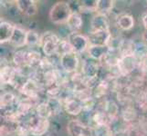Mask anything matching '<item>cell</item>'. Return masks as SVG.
Here are the masks:
<instances>
[{"mask_svg":"<svg viewBox=\"0 0 147 136\" xmlns=\"http://www.w3.org/2000/svg\"><path fill=\"white\" fill-rule=\"evenodd\" d=\"M73 13L71 7L68 2L59 1L53 5L49 13V17L53 24L62 25L67 24L69 18Z\"/></svg>","mask_w":147,"mask_h":136,"instance_id":"obj_1","label":"cell"},{"mask_svg":"<svg viewBox=\"0 0 147 136\" xmlns=\"http://www.w3.org/2000/svg\"><path fill=\"white\" fill-rule=\"evenodd\" d=\"M60 41L61 40L59 39V37L53 32H45L40 37V46L43 50V53L47 56L58 54Z\"/></svg>","mask_w":147,"mask_h":136,"instance_id":"obj_2","label":"cell"},{"mask_svg":"<svg viewBox=\"0 0 147 136\" xmlns=\"http://www.w3.org/2000/svg\"><path fill=\"white\" fill-rule=\"evenodd\" d=\"M27 125L29 129L30 134L33 136H42L48 132L49 128V122L48 119L40 118L35 114L30 117Z\"/></svg>","mask_w":147,"mask_h":136,"instance_id":"obj_3","label":"cell"},{"mask_svg":"<svg viewBox=\"0 0 147 136\" xmlns=\"http://www.w3.org/2000/svg\"><path fill=\"white\" fill-rule=\"evenodd\" d=\"M68 41L76 54H82L89 49V39L84 34L80 33H70L68 36Z\"/></svg>","mask_w":147,"mask_h":136,"instance_id":"obj_4","label":"cell"},{"mask_svg":"<svg viewBox=\"0 0 147 136\" xmlns=\"http://www.w3.org/2000/svg\"><path fill=\"white\" fill-rule=\"evenodd\" d=\"M67 132L69 136H92L93 131L88 125L79 120H70L67 124Z\"/></svg>","mask_w":147,"mask_h":136,"instance_id":"obj_5","label":"cell"},{"mask_svg":"<svg viewBox=\"0 0 147 136\" xmlns=\"http://www.w3.org/2000/svg\"><path fill=\"white\" fill-rule=\"evenodd\" d=\"M59 64L61 68L66 73L71 74L77 71V69L79 67L80 60L77 54L75 52H71L60 55Z\"/></svg>","mask_w":147,"mask_h":136,"instance_id":"obj_6","label":"cell"},{"mask_svg":"<svg viewBox=\"0 0 147 136\" xmlns=\"http://www.w3.org/2000/svg\"><path fill=\"white\" fill-rule=\"evenodd\" d=\"M135 64L136 56L134 54H124L120 56L117 63V67L121 74L126 75L134 69Z\"/></svg>","mask_w":147,"mask_h":136,"instance_id":"obj_7","label":"cell"},{"mask_svg":"<svg viewBox=\"0 0 147 136\" xmlns=\"http://www.w3.org/2000/svg\"><path fill=\"white\" fill-rule=\"evenodd\" d=\"M90 31H110V21L106 15L97 13L90 22Z\"/></svg>","mask_w":147,"mask_h":136,"instance_id":"obj_8","label":"cell"},{"mask_svg":"<svg viewBox=\"0 0 147 136\" xmlns=\"http://www.w3.org/2000/svg\"><path fill=\"white\" fill-rule=\"evenodd\" d=\"M27 34L28 31H26L24 28L16 26L13 33V36L9 41V44L14 47H23L24 45H27Z\"/></svg>","mask_w":147,"mask_h":136,"instance_id":"obj_9","label":"cell"},{"mask_svg":"<svg viewBox=\"0 0 147 136\" xmlns=\"http://www.w3.org/2000/svg\"><path fill=\"white\" fill-rule=\"evenodd\" d=\"M16 5L19 11L26 16L31 17L38 13L37 4L33 0H18Z\"/></svg>","mask_w":147,"mask_h":136,"instance_id":"obj_10","label":"cell"},{"mask_svg":"<svg viewBox=\"0 0 147 136\" xmlns=\"http://www.w3.org/2000/svg\"><path fill=\"white\" fill-rule=\"evenodd\" d=\"M64 108L66 112L71 115H78L84 109L82 102L78 98H68L64 103Z\"/></svg>","mask_w":147,"mask_h":136,"instance_id":"obj_11","label":"cell"},{"mask_svg":"<svg viewBox=\"0 0 147 136\" xmlns=\"http://www.w3.org/2000/svg\"><path fill=\"white\" fill-rule=\"evenodd\" d=\"M110 50L111 48L108 45H90L88 54L93 60H101L109 54Z\"/></svg>","mask_w":147,"mask_h":136,"instance_id":"obj_12","label":"cell"},{"mask_svg":"<svg viewBox=\"0 0 147 136\" xmlns=\"http://www.w3.org/2000/svg\"><path fill=\"white\" fill-rule=\"evenodd\" d=\"M38 84L33 79H28L27 82L22 85V93L29 99L36 98L38 94Z\"/></svg>","mask_w":147,"mask_h":136,"instance_id":"obj_13","label":"cell"},{"mask_svg":"<svg viewBox=\"0 0 147 136\" xmlns=\"http://www.w3.org/2000/svg\"><path fill=\"white\" fill-rule=\"evenodd\" d=\"M15 27L11 23L7 22V21H2L0 24V43L5 44V43H9L10 39H11Z\"/></svg>","mask_w":147,"mask_h":136,"instance_id":"obj_14","label":"cell"},{"mask_svg":"<svg viewBox=\"0 0 147 136\" xmlns=\"http://www.w3.org/2000/svg\"><path fill=\"white\" fill-rule=\"evenodd\" d=\"M17 76V72L13 67L6 65L1 68V84H12Z\"/></svg>","mask_w":147,"mask_h":136,"instance_id":"obj_15","label":"cell"},{"mask_svg":"<svg viewBox=\"0 0 147 136\" xmlns=\"http://www.w3.org/2000/svg\"><path fill=\"white\" fill-rule=\"evenodd\" d=\"M117 26L123 31H128L134 27V19L129 14H123L117 18Z\"/></svg>","mask_w":147,"mask_h":136,"instance_id":"obj_16","label":"cell"},{"mask_svg":"<svg viewBox=\"0 0 147 136\" xmlns=\"http://www.w3.org/2000/svg\"><path fill=\"white\" fill-rule=\"evenodd\" d=\"M82 16L78 13V12H74L71 14V16L69 18L68 22H67V26L71 30L72 33H77V31L82 27Z\"/></svg>","mask_w":147,"mask_h":136,"instance_id":"obj_17","label":"cell"},{"mask_svg":"<svg viewBox=\"0 0 147 136\" xmlns=\"http://www.w3.org/2000/svg\"><path fill=\"white\" fill-rule=\"evenodd\" d=\"M98 64L95 61H89L86 62L82 67L83 74L87 78L92 79L94 78L98 73Z\"/></svg>","mask_w":147,"mask_h":136,"instance_id":"obj_18","label":"cell"},{"mask_svg":"<svg viewBox=\"0 0 147 136\" xmlns=\"http://www.w3.org/2000/svg\"><path fill=\"white\" fill-rule=\"evenodd\" d=\"M53 114L52 110L50 108L48 102H44L37 105L36 107V115H38L40 118L49 119V116Z\"/></svg>","mask_w":147,"mask_h":136,"instance_id":"obj_19","label":"cell"},{"mask_svg":"<svg viewBox=\"0 0 147 136\" xmlns=\"http://www.w3.org/2000/svg\"><path fill=\"white\" fill-rule=\"evenodd\" d=\"M114 1L111 0H98V7H97V13L102 14L107 16L113 8Z\"/></svg>","mask_w":147,"mask_h":136,"instance_id":"obj_20","label":"cell"},{"mask_svg":"<svg viewBox=\"0 0 147 136\" xmlns=\"http://www.w3.org/2000/svg\"><path fill=\"white\" fill-rule=\"evenodd\" d=\"M28 52L20 50L15 53L13 56V62L18 67H24L28 65V58H27Z\"/></svg>","mask_w":147,"mask_h":136,"instance_id":"obj_21","label":"cell"},{"mask_svg":"<svg viewBox=\"0 0 147 136\" xmlns=\"http://www.w3.org/2000/svg\"><path fill=\"white\" fill-rule=\"evenodd\" d=\"M28 58V66L35 67V66H40L42 62V57L38 52L36 51H29L27 54Z\"/></svg>","mask_w":147,"mask_h":136,"instance_id":"obj_22","label":"cell"},{"mask_svg":"<svg viewBox=\"0 0 147 136\" xmlns=\"http://www.w3.org/2000/svg\"><path fill=\"white\" fill-rule=\"evenodd\" d=\"M79 8L80 11H96L97 12L98 0H84L79 1Z\"/></svg>","mask_w":147,"mask_h":136,"instance_id":"obj_23","label":"cell"},{"mask_svg":"<svg viewBox=\"0 0 147 136\" xmlns=\"http://www.w3.org/2000/svg\"><path fill=\"white\" fill-rule=\"evenodd\" d=\"M31 108H32V103L30 102L29 99L22 100L21 102L18 103L16 112L20 116H23V115H26L27 113H28V112L31 110Z\"/></svg>","mask_w":147,"mask_h":136,"instance_id":"obj_24","label":"cell"},{"mask_svg":"<svg viewBox=\"0 0 147 136\" xmlns=\"http://www.w3.org/2000/svg\"><path fill=\"white\" fill-rule=\"evenodd\" d=\"M40 37L41 36L35 32L30 30L28 31L27 34V45L28 46H35V45H40Z\"/></svg>","mask_w":147,"mask_h":136,"instance_id":"obj_25","label":"cell"},{"mask_svg":"<svg viewBox=\"0 0 147 136\" xmlns=\"http://www.w3.org/2000/svg\"><path fill=\"white\" fill-rule=\"evenodd\" d=\"M15 102V95L12 93H5L1 96V108H8L12 106Z\"/></svg>","mask_w":147,"mask_h":136,"instance_id":"obj_26","label":"cell"},{"mask_svg":"<svg viewBox=\"0 0 147 136\" xmlns=\"http://www.w3.org/2000/svg\"><path fill=\"white\" fill-rule=\"evenodd\" d=\"M16 133L17 136H28V134H30V132L27 124L22 125L20 123L16 127Z\"/></svg>","mask_w":147,"mask_h":136,"instance_id":"obj_27","label":"cell"},{"mask_svg":"<svg viewBox=\"0 0 147 136\" xmlns=\"http://www.w3.org/2000/svg\"><path fill=\"white\" fill-rule=\"evenodd\" d=\"M142 20H143V24L145 27V29H147V13H144L143 15V17H142Z\"/></svg>","mask_w":147,"mask_h":136,"instance_id":"obj_28","label":"cell"}]
</instances>
